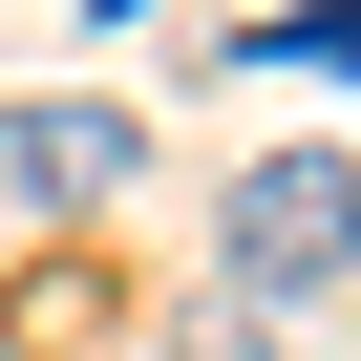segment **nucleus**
Masks as SVG:
<instances>
[{"mask_svg": "<svg viewBox=\"0 0 361 361\" xmlns=\"http://www.w3.org/2000/svg\"><path fill=\"white\" fill-rule=\"evenodd\" d=\"M128 170H149V128H128V106H85V85L0 106V192H22V213H85V192H128Z\"/></svg>", "mask_w": 361, "mask_h": 361, "instance_id": "obj_2", "label": "nucleus"}, {"mask_svg": "<svg viewBox=\"0 0 361 361\" xmlns=\"http://www.w3.org/2000/svg\"><path fill=\"white\" fill-rule=\"evenodd\" d=\"M213 255H234L255 319H319L361 276V149H255L234 192H213Z\"/></svg>", "mask_w": 361, "mask_h": 361, "instance_id": "obj_1", "label": "nucleus"}]
</instances>
